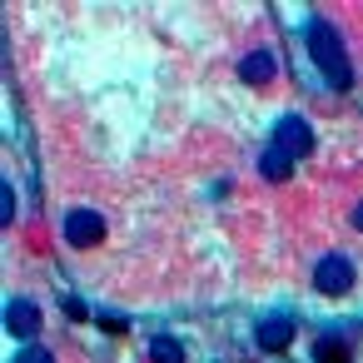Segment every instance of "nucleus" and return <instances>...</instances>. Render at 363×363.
Masks as SVG:
<instances>
[{
	"label": "nucleus",
	"instance_id": "ddd939ff",
	"mask_svg": "<svg viewBox=\"0 0 363 363\" xmlns=\"http://www.w3.org/2000/svg\"><path fill=\"white\" fill-rule=\"evenodd\" d=\"M353 224H358V229H363V204H358V209H353Z\"/></svg>",
	"mask_w": 363,
	"mask_h": 363
},
{
	"label": "nucleus",
	"instance_id": "f03ea898",
	"mask_svg": "<svg viewBox=\"0 0 363 363\" xmlns=\"http://www.w3.org/2000/svg\"><path fill=\"white\" fill-rule=\"evenodd\" d=\"M274 150H284L289 160H303V155L313 150L308 120H303V115H279V125H274Z\"/></svg>",
	"mask_w": 363,
	"mask_h": 363
},
{
	"label": "nucleus",
	"instance_id": "f257e3e1",
	"mask_svg": "<svg viewBox=\"0 0 363 363\" xmlns=\"http://www.w3.org/2000/svg\"><path fill=\"white\" fill-rule=\"evenodd\" d=\"M303 35H308V55H313V65L328 75V85H333V90H348V85H353V70H348V55H343L338 30H333L323 16H313Z\"/></svg>",
	"mask_w": 363,
	"mask_h": 363
},
{
	"label": "nucleus",
	"instance_id": "1a4fd4ad",
	"mask_svg": "<svg viewBox=\"0 0 363 363\" xmlns=\"http://www.w3.org/2000/svg\"><path fill=\"white\" fill-rule=\"evenodd\" d=\"M313 363H348L343 338H318V343H313Z\"/></svg>",
	"mask_w": 363,
	"mask_h": 363
},
{
	"label": "nucleus",
	"instance_id": "39448f33",
	"mask_svg": "<svg viewBox=\"0 0 363 363\" xmlns=\"http://www.w3.org/2000/svg\"><path fill=\"white\" fill-rule=\"evenodd\" d=\"M254 338H259V348H264V353H279V348H289V343H294V318H289V313H269V318H259Z\"/></svg>",
	"mask_w": 363,
	"mask_h": 363
},
{
	"label": "nucleus",
	"instance_id": "9d476101",
	"mask_svg": "<svg viewBox=\"0 0 363 363\" xmlns=\"http://www.w3.org/2000/svg\"><path fill=\"white\" fill-rule=\"evenodd\" d=\"M150 358H155V363H184V348H179L174 338H155V343H150Z\"/></svg>",
	"mask_w": 363,
	"mask_h": 363
},
{
	"label": "nucleus",
	"instance_id": "0eeeda50",
	"mask_svg": "<svg viewBox=\"0 0 363 363\" xmlns=\"http://www.w3.org/2000/svg\"><path fill=\"white\" fill-rule=\"evenodd\" d=\"M274 70H279V65H274V55H269V50H249V55L239 60V75H244L249 85H269V80H274Z\"/></svg>",
	"mask_w": 363,
	"mask_h": 363
},
{
	"label": "nucleus",
	"instance_id": "6e6552de",
	"mask_svg": "<svg viewBox=\"0 0 363 363\" xmlns=\"http://www.w3.org/2000/svg\"><path fill=\"white\" fill-rule=\"evenodd\" d=\"M259 169H264V179H274V184H279V179H289L294 160H289L284 150H274V145H269V150H264V160H259Z\"/></svg>",
	"mask_w": 363,
	"mask_h": 363
},
{
	"label": "nucleus",
	"instance_id": "423d86ee",
	"mask_svg": "<svg viewBox=\"0 0 363 363\" xmlns=\"http://www.w3.org/2000/svg\"><path fill=\"white\" fill-rule=\"evenodd\" d=\"M6 328H11L16 338H30V333L40 328V303H35V298H11V303H6Z\"/></svg>",
	"mask_w": 363,
	"mask_h": 363
},
{
	"label": "nucleus",
	"instance_id": "7ed1b4c3",
	"mask_svg": "<svg viewBox=\"0 0 363 363\" xmlns=\"http://www.w3.org/2000/svg\"><path fill=\"white\" fill-rule=\"evenodd\" d=\"M313 289H318V294H348V289H353V264H348L343 254H323V259L313 264Z\"/></svg>",
	"mask_w": 363,
	"mask_h": 363
},
{
	"label": "nucleus",
	"instance_id": "9b49d317",
	"mask_svg": "<svg viewBox=\"0 0 363 363\" xmlns=\"http://www.w3.org/2000/svg\"><path fill=\"white\" fill-rule=\"evenodd\" d=\"M16 363H55V353H50V348H40V343H30V348H21V353H16Z\"/></svg>",
	"mask_w": 363,
	"mask_h": 363
},
{
	"label": "nucleus",
	"instance_id": "20e7f679",
	"mask_svg": "<svg viewBox=\"0 0 363 363\" xmlns=\"http://www.w3.org/2000/svg\"><path fill=\"white\" fill-rule=\"evenodd\" d=\"M65 239H70L75 249L100 244V239H105V214H95V209H70V214H65Z\"/></svg>",
	"mask_w": 363,
	"mask_h": 363
},
{
	"label": "nucleus",
	"instance_id": "f8f14e48",
	"mask_svg": "<svg viewBox=\"0 0 363 363\" xmlns=\"http://www.w3.org/2000/svg\"><path fill=\"white\" fill-rule=\"evenodd\" d=\"M0 199H6V209H0V214H6V224H11V214H16V189H11V179L0 184Z\"/></svg>",
	"mask_w": 363,
	"mask_h": 363
}]
</instances>
